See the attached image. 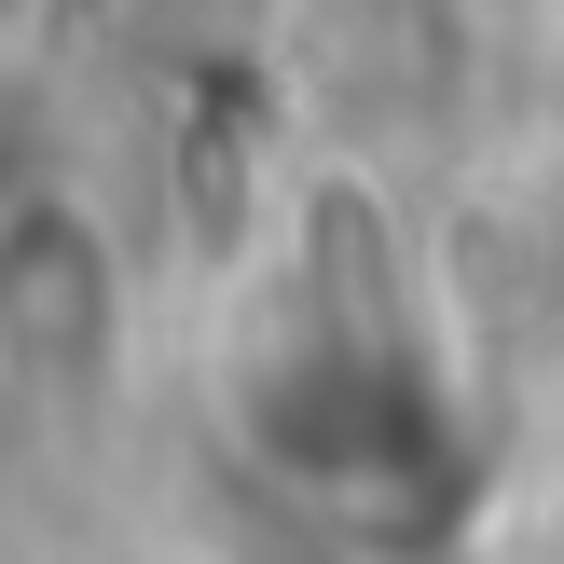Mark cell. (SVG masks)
<instances>
[{
  "instance_id": "1",
  "label": "cell",
  "mask_w": 564,
  "mask_h": 564,
  "mask_svg": "<svg viewBox=\"0 0 564 564\" xmlns=\"http://www.w3.org/2000/svg\"><path fill=\"white\" fill-rule=\"evenodd\" d=\"M124 345V262L69 180H28L0 207V372L14 386H97Z\"/></svg>"
}]
</instances>
